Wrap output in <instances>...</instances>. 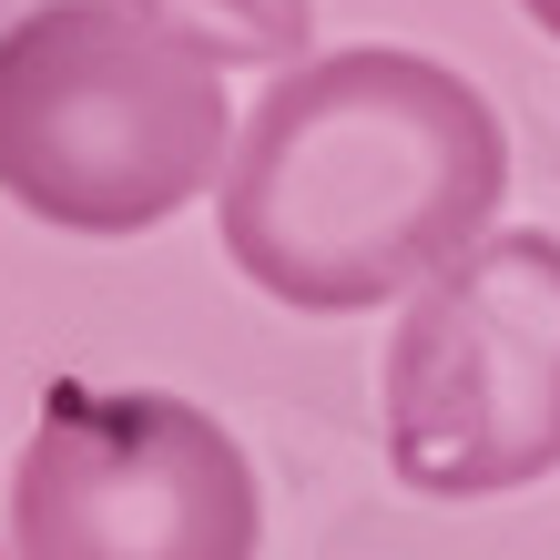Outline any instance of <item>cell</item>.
Returning <instances> with one entry per match:
<instances>
[{
  "mask_svg": "<svg viewBox=\"0 0 560 560\" xmlns=\"http://www.w3.org/2000/svg\"><path fill=\"white\" fill-rule=\"evenodd\" d=\"M255 530L235 428L163 387L61 377L11 469V560H255Z\"/></svg>",
  "mask_w": 560,
  "mask_h": 560,
  "instance_id": "4",
  "label": "cell"
},
{
  "mask_svg": "<svg viewBox=\"0 0 560 560\" xmlns=\"http://www.w3.org/2000/svg\"><path fill=\"white\" fill-rule=\"evenodd\" d=\"M224 61L133 0H42L0 31V194L51 235H143L235 163Z\"/></svg>",
  "mask_w": 560,
  "mask_h": 560,
  "instance_id": "2",
  "label": "cell"
},
{
  "mask_svg": "<svg viewBox=\"0 0 560 560\" xmlns=\"http://www.w3.org/2000/svg\"><path fill=\"white\" fill-rule=\"evenodd\" d=\"M0 560H11V550H0Z\"/></svg>",
  "mask_w": 560,
  "mask_h": 560,
  "instance_id": "7",
  "label": "cell"
},
{
  "mask_svg": "<svg viewBox=\"0 0 560 560\" xmlns=\"http://www.w3.org/2000/svg\"><path fill=\"white\" fill-rule=\"evenodd\" d=\"M520 11H530V21L550 31V42H560V0H520Z\"/></svg>",
  "mask_w": 560,
  "mask_h": 560,
  "instance_id": "6",
  "label": "cell"
},
{
  "mask_svg": "<svg viewBox=\"0 0 560 560\" xmlns=\"http://www.w3.org/2000/svg\"><path fill=\"white\" fill-rule=\"evenodd\" d=\"M510 194V133L428 51H326L255 103L224 163V255L295 316H368L448 276Z\"/></svg>",
  "mask_w": 560,
  "mask_h": 560,
  "instance_id": "1",
  "label": "cell"
},
{
  "mask_svg": "<svg viewBox=\"0 0 560 560\" xmlns=\"http://www.w3.org/2000/svg\"><path fill=\"white\" fill-rule=\"evenodd\" d=\"M133 11L194 42L205 61H295L316 0H133Z\"/></svg>",
  "mask_w": 560,
  "mask_h": 560,
  "instance_id": "5",
  "label": "cell"
},
{
  "mask_svg": "<svg viewBox=\"0 0 560 560\" xmlns=\"http://www.w3.org/2000/svg\"><path fill=\"white\" fill-rule=\"evenodd\" d=\"M387 469L500 500L560 469V235H479L387 337Z\"/></svg>",
  "mask_w": 560,
  "mask_h": 560,
  "instance_id": "3",
  "label": "cell"
}]
</instances>
